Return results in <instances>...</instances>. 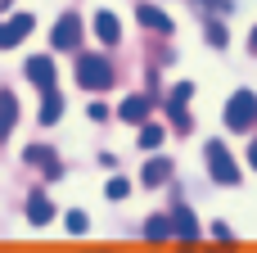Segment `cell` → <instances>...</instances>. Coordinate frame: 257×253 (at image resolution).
Segmentation results:
<instances>
[{
	"label": "cell",
	"instance_id": "cell-1",
	"mask_svg": "<svg viewBox=\"0 0 257 253\" xmlns=\"http://www.w3.org/2000/svg\"><path fill=\"white\" fill-rule=\"evenodd\" d=\"M77 81L86 91H108L113 86V68L104 54H77Z\"/></svg>",
	"mask_w": 257,
	"mask_h": 253
},
{
	"label": "cell",
	"instance_id": "cell-2",
	"mask_svg": "<svg viewBox=\"0 0 257 253\" xmlns=\"http://www.w3.org/2000/svg\"><path fill=\"white\" fill-rule=\"evenodd\" d=\"M253 122H257V95L253 91H235L226 100V127L230 131H253Z\"/></svg>",
	"mask_w": 257,
	"mask_h": 253
},
{
	"label": "cell",
	"instance_id": "cell-3",
	"mask_svg": "<svg viewBox=\"0 0 257 253\" xmlns=\"http://www.w3.org/2000/svg\"><path fill=\"white\" fill-rule=\"evenodd\" d=\"M203 158H208L212 181H221V186H239V167H235V158L226 154L221 140H208V145H203Z\"/></svg>",
	"mask_w": 257,
	"mask_h": 253
},
{
	"label": "cell",
	"instance_id": "cell-4",
	"mask_svg": "<svg viewBox=\"0 0 257 253\" xmlns=\"http://www.w3.org/2000/svg\"><path fill=\"white\" fill-rule=\"evenodd\" d=\"M77 41H81V23H77V14H63L50 32V45L54 50H77Z\"/></svg>",
	"mask_w": 257,
	"mask_h": 253
},
{
	"label": "cell",
	"instance_id": "cell-5",
	"mask_svg": "<svg viewBox=\"0 0 257 253\" xmlns=\"http://www.w3.org/2000/svg\"><path fill=\"white\" fill-rule=\"evenodd\" d=\"M32 27H36V18H32V14H14L9 23H0V50H14Z\"/></svg>",
	"mask_w": 257,
	"mask_h": 253
},
{
	"label": "cell",
	"instance_id": "cell-6",
	"mask_svg": "<svg viewBox=\"0 0 257 253\" xmlns=\"http://www.w3.org/2000/svg\"><path fill=\"white\" fill-rule=\"evenodd\" d=\"M136 18H140V27H149V32H163V36L176 27V23L167 18V9H158V5H140V9H136Z\"/></svg>",
	"mask_w": 257,
	"mask_h": 253
},
{
	"label": "cell",
	"instance_id": "cell-7",
	"mask_svg": "<svg viewBox=\"0 0 257 253\" xmlns=\"http://www.w3.org/2000/svg\"><path fill=\"white\" fill-rule=\"evenodd\" d=\"M27 77L36 81V91H50L54 86V63L45 54H36V59H27Z\"/></svg>",
	"mask_w": 257,
	"mask_h": 253
},
{
	"label": "cell",
	"instance_id": "cell-8",
	"mask_svg": "<svg viewBox=\"0 0 257 253\" xmlns=\"http://www.w3.org/2000/svg\"><path fill=\"white\" fill-rule=\"evenodd\" d=\"M117 118H122V122H145V118H149V95H126V100L117 104Z\"/></svg>",
	"mask_w": 257,
	"mask_h": 253
},
{
	"label": "cell",
	"instance_id": "cell-9",
	"mask_svg": "<svg viewBox=\"0 0 257 253\" xmlns=\"http://www.w3.org/2000/svg\"><path fill=\"white\" fill-rule=\"evenodd\" d=\"M172 226H176V231H172L176 240H194V235H199V226H194V213H190L185 204H176V208H172Z\"/></svg>",
	"mask_w": 257,
	"mask_h": 253
},
{
	"label": "cell",
	"instance_id": "cell-10",
	"mask_svg": "<svg viewBox=\"0 0 257 253\" xmlns=\"http://www.w3.org/2000/svg\"><path fill=\"white\" fill-rule=\"evenodd\" d=\"M14 122H18V100H14V91H0V140L14 131Z\"/></svg>",
	"mask_w": 257,
	"mask_h": 253
},
{
	"label": "cell",
	"instance_id": "cell-11",
	"mask_svg": "<svg viewBox=\"0 0 257 253\" xmlns=\"http://www.w3.org/2000/svg\"><path fill=\"white\" fill-rule=\"evenodd\" d=\"M167 177H172V158H149V163H145V172H140V181H145V186H163Z\"/></svg>",
	"mask_w": 257,
	"mask_h": 253
},
{
	"label": "cell",
	"instance_id": "cell-12",
	"mask_svg": "<svg viewBox=\"0 0 257 253\" xmlns=\"http://www.w3.org/2000/svg\"><path fill=\"white\" fill-rule=\"evenodd\" d=\"M50 217H54V204H50L45 195H32V199H27V222H32V226H45Z\"/></svg>",
	"mask_w": 257,
	"mask_h": 253
},
{
	"label": "cell",
	"instance_id": "cell-13",
	"mask_svg": "<svg viewBox=\"0 0 257 253\" xmlns=\"http://www.w3.org/2000/svg\"><path fill=\"white\" fill-rule=\"evenodd\" d=\"M95 32H99V41H104V45H113V41L122 36V23H117L108 9H99V18H95Z\"/></svg>",
	"mask_w": 257,
	"mask_h": 253
},
{
	"label": "cell",
	"instance_id": "cell-14",
	"mask_svg": "<svg viewBox=\"0 0 257 253\" xmlns=\"http://www.w3.org/2000/svg\"><path fill=\"white\" fill-rule=\"evenodd\" d=\"M59 113H63V95L50 86V91H45V100H41V122L50 127V122H59Z\"/></svg>",
	"mask_w": 257,
	"mask_h": 253
},
{
	"label": "cell",
	"instance_id": "cell-15",
	"mask_svg": "<svg viewBox=\"0 0 257 253\" xmlns=\"http://www.w3.org/2000/svg\"><path fill=\"white\" fill-rule=\"evenodd\" d=\"M163 145V127H140V149H158Z\"/></svg>",
	"mask_w": 257,
	"mask_h": 253
},
{
	"label": "cell",
	"instance_id": "cell-16",
	"mask_svg": "<svg viewBox=\"0 0 257 253\" xmlns=\"http://www.w3.org/2000/svg\"><path fill=\"white\" fill-rule=\"evenodd\" d=\"M63 226H68L72 235H81V231H86V213H81V208H68V213H63Z\"/></svg>",
	"mask_w": 257,
	"mask_h": 253
},
{
	"label": "cell",
	"instance_id": "cell-17",
	"mask_svg": "<svg viewBox=\"0 0 257 253\" xmlns=\"http://www.w3.org/2000/svg\"><path fill=\"white\" fill-rule=\"evenodd\" d=\"M167 113H172L176 131H190V127H194V122H190V113H185V104H167Z\"/></svg>",
	"mask_w": 257,
	"mask_h": 253
},
{
	"label": "cell",
	"instance_id": "cell-18",
	"mask_svg": "<svg viewBox=\"0 0 257 253\" xmlns=\"http://www.w3.org/2000/svg\"><path fill=\"white\" fill-rule=\"evenodd\" d=\"M104 195H108V199H113V204H117V199H126V195H131V186H126V181H122V177H113V181H108V186H104Z\"/></svg>",
	"mask_w": 257,
	"mask_h": 253
},
{
	"label": "cell",
	"instance_id": "cell-19",
	"mask_svg": "<svg viewBox=\"0 0 257 253\" xmlns=\"http://www.w3.org/2000/svg\"><path fill=\"white\" fill-rule=\"evenodd\" d=\"M145 235H149V240H163V235H167V217H149V222H145Z\"/></svg>",
	"mask_w": 257,
	"mask_h": 253
},
{
	"label": "cell",
	"instance_id": "cell-20",
	"mask_svg": "<svg viewBox=\"0 0 257 253\" xmlns=\"http://www.w3.org/2000/svg\"><path fill=\"white\" fill-rule=\"evenodd\" d=\"M190 95H194V86H190V81H176V86H172V100H167V104H185Z\"/></svg>",
	"mask_w": 257,
	"mask_h": 253
},
{
	"label": "cell",
	"instance_id": "cell-21",
	"mask_svg": "<svg viewBox=\"0 0 257 253\" xmlns=\"http://www.w3.org/2000/svg\"><path fill=\"white\" fill-rule=\"evenodd\" d=\"M208 41H212V45H226V41H230V32H226L221 23H208Z\"/></svg>",
	"mask_w": 257,
	"mask_h": 253
},
{
	"label": "cell",
	"instance_id": "cell-22",
	"mask_svg": "<svg viewBox=\"0 0 257 253\" xmlns=\"http://www.w3.org/2000/svg\"><path fill=\"white\" fill-rule=\"evenodd\" d=\"M248 163H253V172H257V136H253V145H248Z\"/></svg>",
	"mask_w": 257,
	"mask_h": 253
},
{
	"label": "cell",
	"instance_id": "cell-23",
	"mask_svg": "<svg viewBox=\"0 0 257 253\" xmlns=\"http://www.w3.org/2000/svg\"><path fill=\"white\" fill-rule=\"evenodd\" d=\"M248 50H257V27H253V32H248Z\"/></svg>",
	"mask_w": 257,
	"mask_h": 253
}]
</instances>
